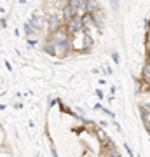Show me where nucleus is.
Segmentation results:
<instances>
[{"instance_id":"5","label":"nucleus","mask_w":150,"mask_h":157,"mask_svg":"<svg viewBox=\"0 0 150 157\" xmlns=\"http://www.w3.org/2000/svg\"><path fill=\"white\" fill-rule=\"evenodd\" d=\"M77 14H79V11H77L73 6H70V4H65V6L61 7V16L65 17V21L72 19V17L77 16Z\"/></svg>"},{"instance_id":"22","label":"nucleus","mask_w":150,"mask_h":157,"mask_svg":"<svg viewBox=\"0 0 150 157\" xmlns=\"http://www.w3.org/2000/svg\"><path fill=\"white\" fill-rule=\"evenodd\" d=\"M94 110H103V107H101L100 103H96V105H94Z\"/></svg>"},{"instance_id":"9","label":"nucleus","mask_w":150,"mask_h":157,"mask_svg":"<svg viewBox=\"0 0 150 157\" xmlns=\"http://www.w3.org/2000/svg\"><path fill=\"white\" fill-rule=\"evenodd\" d=\"M141 82L150 87V63H145L143 70H141Z\"/></svg>"},{"instance_id":"26","label":"nucleus","mask_w":150,"mask_h":157,"mask_svg":"<svg viewBox=\"0 0 150 157\" xmlns=\"http://www.w3.org/2000/svg\"><path fill=\"white\" fill-rule=\"evenodd\" d=\"M148 21H150V17H148Z\"/></svg>"},{"instance_id":"7","label":"nucleus","mask_w":150,"mask_h":157,"mask_svg":"<svg viewBox=\"0 0 150 157\" xmlns=\"http://www.w3.org/2000/svg\"><path fill=\"white\" fill-rule=\"evenodd\" d=\"M82 23H84V28H86V30L94 28V19H93V12H82Z\"/></svg>"},{"instance_id":"14","label":"nucleus","mask_w":150,"mask_h":157,"mask_svg":"<svg viewBox=\"0 0 150 157\" xmlns=\"http://www.w3.org/2000/svg\"><path fill=\"white\" fill-rule=\"evenodd\" d=\"M60 108H61V112H65V113H70V115H73V113H72V110H70V108H68V107L65 105V103H63L61 100H60Z\"/></svg>"},{"instance_id":"20","label":"nucleus","mask_w":150,"mask_h":157,"mask_svg":"<svg viewBox=\"0 0 150 157\" xmlns=\"http://www.w3.org/2000/svg\"><path fill=\"white\" fill-rule=\"evenodd\" d=\"M6 68H7V70H9V72H11V70H12V67H11V63L7 61V59H6Z\"/></svg>"},{"instance_id":"17","label":"nucleus","mask_w":150,"mask_h":157,"mask_svg":"<svg viewBox=\"0 0 150 157\" xmlns=\"http://www.w3.org/2000/svg\"><path fill=\"white\" fill-rule=\"evenodd\" d=\"M124 148H126V152H128L129 155H134V154H133V150H131V147H129L128 143H126V141H124Z\"/></svg>"},{"instance_id":"25","label":"nucleus","mask_w":150,"mask_h":157,"mask_svg":"<svg viewBox=\"0 0 150 157\" xmlns=\"http://www.w3.org/2000/svg\"><path fill=\"white\" fill-rule=\"evenodd\" d=\"M147 37H148V40H150V32H147Z\"/></svg>"},{"instance_id":"19","label":"nucleus","mask_w":150,"mask_h":157,"mask_svg":"<svg viewBox=\"0 0 150 157\" xmlns=\"http://www.w3.org/2000/svg\"><path fill=\"white\" fill-rule=\"evenodd\" d=\"M96 96H98V98H100V100H103V93H101V91H100V89L96 91Z\"/></svg>"},{"instance_id":"13","label":"nucleus","mask_w":150,"mask_h":157,"mask_svg":"<svg viewBox=\"0 0 150 157\" xmlns=\"http://www.w3.org/2000/svg\"><path fill=\"white\" fill-rule=\"evenodd\" d=\"M119 2H121V0H110V6H112V11H113V12L119 11V7H121Z\"/></svg>"},{"instance_id":"15","label":"nucleus","mask_w":150,"mask_h":157,"mask_svg":"<svg viewBox=\"0 0 150 157\" xmlns=\"http://www.w3.org/2000/svg\"><path fill=\"white\" fill-rule=\"evenodd\" d=\"M39 44L37 39H32V37H28V47H35V45Z\"/></svg>"},{"instance_id":"8","label":"nucleus","mask_w":150,"mask_h":157,"mask_svg":"<svg viewBox=\"0 0 150 157\" xmlns=\"http://www.w3.org/2000/svg\"><path fill=\"white\" fill-rule=\"evenodd\" d=\"M101 154H105V155H112V157H115L119 155V150H117V147L112 143V141H108V143H105L103 145V150H101Z\"/></svg>"},{"instance_id":"16","label":"nucleus","mask_w":150,"mask_h":157,"mask_svg":"<svg viewBox=\"0 0 150 157\" xmlns=\"http://www.w3.org/2000/svg\"><path fill=\"white\" fill-rule=\"evenodd\" d=\"M112 59H113V63H121V56L117 52H112Z\"/></svg>"},{"instance_id":"21","label":"nucleus","mask_w":150,"mask_h":157,"mask_svg":"<svg viewBox=\"0 0 150 157\" xmlns=\"http://www.w3.org/2000/svg\"><path fill=\"white\" fill-rule=\"evenodd\" d=\"M56 103H60V100H52V101H51V103H49V107H54Z\"/></svg>"},{"instance_id":"6","label":"nucleus","mask_w":150,"mask_h":157,"mask_svg":"<svg viewBox=\"0 0 150 157\" xmlns=\"http://www.w3.org/2000/svg\"><path fill=\"white\" fill-rule=\"evenodd\" d=\"M93 19H94V28L98 30V32H101L103 26H105V14L101 12V9L96 11V12H93Z\"/></svg>"},{"instance_id":"10","label":"nucleus","mask_w":150,"mask_h":157,"mask_svg":"<svg viewBox=\"0 0 150 157\" xmlns=\"http://www.w3.org/2000/svg\"><path fill=\"white\" fill-rule=\"evenodd\" d=\"M94 135H96V138L100 140V143H103V145L110 141V140H108V136H106V133L103 131V128H96L94 129Z\"/></svg>"},{"instance_id":"1","label":"nucleus","mask_w":150,"mask_h":157,"mask_svg":"<svg viewBox=\"0 0 150 157\" xmlns=\"http://www.w3.org/2000/svg\"><path fill=\"white\" fill-rule=\"evenodd\" d=\"M65 26H67L68 33L72 35H77V33H82L84 30V23H82V14H77V16H73L72 19H68L67 23H65Z\"/></svg>"},{"instance_id":"2","label":"nucleus","mask_w":150,"mask_h":157,"mask_svg":"<svg viewBox=\"0 0 150 157\" xmlns=\"http://www.w3.org/2000/svg\"><path fill=\"white\" fill-rule=\"evenodd\" d=\"M73 45H72V39L68 40H61V42H56V51L54 56L56 58H67L70 52H72Z\"/></svg>"},{"instance_id":"4","label":"nucleus","mask_w":150,"mask_h":157,"mask_svg":"<svg viewBox=\"0 0 150 157\" xmlns=\"http://www.w3.org/2000/svg\"><path fill=\"white\" fill-rule=\"evenodd\" d=\"M30 23H32L37 30H44V28H47V16H42V14H33V16L30 17Z\"/></svg>"},{"instance_id":"11","label":"nucleus","mask_w":150,"mask_h":157,"mask_svg":"<svg viewBox=\"0 0 150 157\" xmlns=\"http://www.w3.org/2000/svg\"><path fill=\"white\" fill-rule=\"evenodd\" d=\"M100 11V4L96 0H87L86 2V12H96Z\"/></svg>"},{"instance_id":"23","label":"nucleus","mask_w":150,"mask_h":157,"mask_svg":"<svg viewBox=\"0 0 150 157\" xmlns=\"http://www.w3.org/2000/svg\"><path fill=\"white\" fill-rule=\"evenodd\" d=\"M147 63H150V49L147 51Z\"/></svg>"},{"instance_id":"18","label":"nucleus","mask_w":150,"mask_h":157,"mask_svg":"<svg viewBox=\"0 0 150 157\" xmlns=\"http://www.w3.org/2000/svg\"><path fill=\"white\" fill-rule=\"evenodd\" d=\"M0 25H2V28H4V30L7 28V21H6V16H2V21H0Z\"/></svg>"},{"instance_id":"3","label":"nucleus","mask_w":150,"mask_h":157,"mask_svg":"<svg viewBox=\"0 0 150 157\" xmlns=\"http://www.w3.org/2000/svg\"><path fill=\"white\" fill-rule=\"evenodd\" d=\"M63 19H65V17L60 16V14H51V16H47V32L52 33V32H56L58 28H61Z\"/></svg>"},{"instance_id":"12","label":"nucleus","mask_w":150,"mask_h":157,"mask_svg":"<svg viewBox=\"0 0 150 157\" xmlns=\"http://www.w3.org/2000/svg\"><path fill=\"white\" fill-rule=\"evenodd\" d=\"M37 32H39V30L35 28V26H33V25H32L30 21L25 23V35H26V37H33Z\"/></svg>"},{"instance_id":"24","label":"nucleus","mask_w":150,"mask_h":157,"mask_svg":"<svg viewBox=\"0 0 150 157\" xmlns=\"http://www.w3.org/2000/svg\"><path fill=\"white\" fill-rule=\"evenodd\" d=\"M145 129L148 131V135H150V122H148V124H145Z\"/></svg>"}]
</instances>
